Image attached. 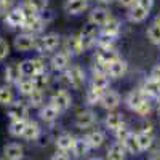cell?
Here are the masks:
<instances>
[{"instance_id":"obj_22","label":"cell","mask_w":160,"mask_h":160,"mask_svg":"<svg viewBox=\"0 0 160 160\" xmlns=\"http://www.w3.org/2000/svg\"><path fill=\"white\" fill-rule=\"evenodd\" d=\"M127 157V151L123 148L122 142H114L111 148L108 149V160H125Z\"/></svg>"},{"instance_id":"obj_15","label":"cell","mask_w":160,"mask_h":160,"mask_svg":"<svg viewBox=\"0 0 160 160\" xmlns=\"http://www.w3.org/2000/svg\"><path fill=\"white\" fill-rule=\"evenodd\" d=\"M127 69H128V64L123 59H117V61H114L112 64L108 66V71L106 72H108V75H111L114 78H120V77L125 75Z\"/></svg>"},{"instance_id":"obj_26","label":"cell","mask_w":160,"mask_h":160,"mask_svg":"<svg viewBox=\"0 0 160 160\" xmlns=\"http://www.w3.org/2000/svg\"><path fill=\"white\" fill-rule=\"evenodd\" d=\"M40 136V127L37 122H28V127H26L24 133H22V136L24 139H28V141H34Z\"/></svg>"},{"instance_id":"obj_35","label":"cell","mask_w":160,"mask_h":160,"mask_svg":"<svg viewBox=\"0 0 160 160\" xmlns=\"http://www.w3.org/2000/svg\"><path fill=\"white\" fill-rule=\"evenodd\" d=\"M18 88H19V93H21V95H24V96H29L31 93L35 90L32 78H21L19 83H18Z\"/></svg>"},{"instance_id":"obj_49","label":"cell","mask_w":160,"mask_h":160,"mask_svg":"<svg viewBox=\"0 0 160 160\" xmlns=\"http://www.w3.org/2000/svg\"><path fill=\"white\" fill-rule=\"evenodd\" d=\"M51 160H71V157L68 155V152H56V154H53Z\"/></svg>"},{"instance_id":"obj_23","label":"cell","mask_w":160,"mask_h":160,"mask_svg":"<svg viewBox=\"0 0 160 160\" xmlns=\"http://www.w3.org/2000/svg\"><path fill=\"white\" fill-rule=\"evenodd\" d=\"M5 80L7 83H19L21 72H19V64H10L5 69Z\"/></svg>"},{"instance_id":"obj_51","label":"cell","mask_w":160,"mask_h":160,"mask_svg":"<svg viewBox=\"0 0 160 160\" xmlns=\"http://www.w3.org/2000/svg\"><path fill=\"white\" fill-rule=\"evenodd\" d=\"M118 3L122 7H127V8H131L136 5V0H118Z\"/></svg>"},{"instance_id":"obj_27","label":"cell","mask_w":160,"mask_h":160,"mask_svg":"<svg viewBox=\"0 0 160 160\" xmlns=\"http://www.w3.org/2000/svg\"><path fill=\"white\" fill-rule=\"evenodd\" d=\"M19 72H21V77H24V78H32V77H35L34 59H26V61L19 62Z\"/></svg>"},{"instance_id":"obj_54","label":"cell","mask_w":160,"mask_h":160,"mask_svg":"<svg viewBox=\"0 0 160 160\" xmlns=\"http://www.w3.org/2000/svg\"><path fill=\"white\" fill-rule=\"evenodd\" d=\"M0 2H3L5 5H8V7H10V5H13V3H15V0H0Z\"/></svg>"},{"instance_id":"obj_43","label":"cell","mask_w":160,"mask_h":160,"mask_svg":"<svg viewBox=\"0 0 160 160\" xmlns=\"http://www.w3.org/2000/svg\"><path fill=\"white\" fill-rule=\"evenodd\" d=\"M29 5L38 13V11H43L47 8V3H48V0H28Z\"/></svg>"},{"instance_id":"obj_28","label":"cell","mask_w":160,"mask_h":160,"mask_svg":"<svg viewBox=\"0 0 160 160\" xmlns=\"http://www.w3.org/2000/svg\"><path fill=\"white\" fill-rule=\"evenodd\" d=\"M58 115H59V111L51 104H48V106L40 109V118L45 120V122H53V120L58 118Z\"/></svg>"},{"instance_id":"obj_6","label":"cell","mask_w":160,"mask_h":160,"mask_svg":"<svg viewBox=\"0 0 160 160\" xmlns=\"http://www.w3.org/2000/svg\"><path fill=\"white\" fill-rule=\"evenodd\" d=\"M99 104L102 106L104 109H108V111L115 109L117 106L120 104V96H118V93H117V91H112V90L104 91V93H102V96H101Z\"/></svg>"},{"instance_id":"obj_20","label":"cell","mask_w":160,"mask_h":160,"mask_svg":"<svg viewBox=\"0 0 160 160\" xmlns=\"http://www.w3.org/2000/svg\"><path fill=\"white\" fill-rule=\"evenodd\" d=\"M74 144H75V138L69 133H64V135L58 136L56 139V148L61 151V152H69L74 149Z\"/></svg>"},{"instance_id":"obj_12","label":"cell","mask_w":160,"mask_h":160,"mask_svg":"<svg viewBox=\"0 0 160 160\" xmlns=\"http://www.w3.org/2000/svg\"><path fill=\"white\" fill-rule=\"evenodd\" d=\"M111 19V13L106 8H95L90 13V22L95 26H104Z\"/></svg>"},{"instance_id":"obj_4","label":"cell","mask_w":160,"mask_h":160,"mask_svg":"<svg viewBox=\"0 0 160 160\" xmlns=\"http://www.w3.org/2000/svg\"><path fill=\"white\" fill-rule=\"evenodd\" d=\"M96 123V114L93 111H82L78 112L77 117H75V125L78 128H90Z\"/></svg>"},{"instance_id":"obj_30","label":"cell","mask_w":160,"mask_h":160,"mask_svg":"<svg viewBox=\"0 0 160 160\" xmlns=\"http://www.w3.org/2000/svg\"><path fill=\"white\" fill-rule=\"evenodd\" d=\"M90 149H91V148H90L88 141H87L85 138H78V139H75V144H74L72 152H74L75 157H82V155H87Z\"/></svg>"},{"instance_id":"obj_7","label":"cell","mask_w":160,"mask_h":160,"mask_svg":"<svg viewBox=\"0 0 160 160\" xmlns=\"http://www.w3.org/2000/svg\"><path fill=\"white\" fill-rule=\"evenodd\" d=\"M146 99H148V96L144 95L142 90H133V91L128 93V96H127L125 102H127V106H128L131 111H136Z\"/></svg>"},{"instance_id":"obj_32","label":"cell","mask_w":160,"mask_h":160,"mask_svg":"<svg viewBox=\"0 0 160 160\" xmlns=\"http://www.w3.org/2000/svg\"><path fill=\"white\" fill-rule=\"evenodd\" d=\"M118 32H120V22H118V19L111 18L108 22H106V24L102 26V34H106V35L117 37V35H118Z\"/></svg>"},{"instance_id":"obj_31","label":"cell","mask_w":160,"mask_h":160,"mask_svg":"<svg viewBox=\"0 0 160 160\" xmlns=\"http://www.w3.org/2000/svg\"><path fill=\"white\" fill-rule=\"evenodd\" d=\"M26 127H28V120L26 118L24 120H13L8 127V131H10L11 136H22Z\"/></svg>"},{"instance_id":"obj_55","label":"cell","mask_w":160,"mask_h":160,"mask_svg":"<svg viewBox=\"0 0 160 160\" xmlns=\"http://www.w3.org/2000/svg\"><path fill=\"white\" fill-rule=\"evenodd\" d=\"M154 24H157V26H160V13H158V15L155 16V22Z\"/></svg>"},{"instance_id":"obj_16","label":"cell","mask_w":160,"mask_h":160,"mask_svg":"<svg viewBox=\"0 0 160 160\" xmlns=\"http://www.w3.org/2000/svg\"><path fill=\"white\" fill-rule=\"evenodd\" d=\"M24 21H26V18H24L22 13L19 11V8L10 10L7 13V16H5V22L10 26V28H22Z\"/></svg>"},{"instance_id":"obj_46","label":"cell","mask_w":160,"mask_h":160,"mask_svg":"<svg viewBox=\"0 0 160 160\" xmlns=\"http://www.w3.org/2000/svg\"><path fill=\"white\" fill-rule=\"evenodd\" d=\"M8 53H10V45L7 40L3 38H0V59H3L8 56Z\"/></svg>"},{"instance_id":"obj_37","label":"cell","mask_w":160,"mask_h":160,"mask_svg":"<svg viewBox=\"0 0 160 160\" xmlns=\"http://www.w3.org/2000/svg\"><path fill=\"white\" fill-rule=\"evenodd\" d=\"M114 38H115V37H111V35L101 34V35L96 38V45L99 47V50H108V48H112Z\"/></svg>"},{"instance_id":"obj_34","label":"cell","mask_w":160,"mask_h":160,"mask_svg":"<svg viewBox=\"0 0 160 160\" xmlns=\"http://www.w3.org/2000/svg\"><path fill=\"white\" fill-rule=\"evenodd\" d=\"M85 139L88 141V144H90V148H99V146H102V142H104V133L102 131H91V133H88V135L85 136Z\"/></svg>"},{"instance_id":"obj_48","label":"cell","mask_w":160,"mask_h":160,"mask_svg":"<svg viewBox=\"0 0 160 160\" xmlns=\"http://www.w3.org/2000/svg\"><path fill=\"white\" fill-rule=\"evenodd\" d=\"M136 5L144 8V10H148V11H151V8L154 7V0H136Z\"/></svg>"},{"instance_id":"obj_58","label":"cell","mask_w":160,"mask_h":160,"mask_svg":"<svg viewBox=\"0 0 160 160\" xmlns=\"http://www.w3.org/2000/svg\"><path fill=\"white\" fill-rule=\"evenodd\" d=\"M99 2H104V3H108V2H111V0H99Z\"/></svg>"},{"instance_id":"obj_36","label":"cell","mask_w":160,"mask_h":160,"mask_svg":"<svg viewBox=\"0 0 160 160\" xmlns=\"http://www.w3.org/2000/svg\"><path fill=\"white\" fill-rule=\"evenodd\" d=\"M29 104L32 108H40L43 104V91L42 90H34L29 95Z\"/></svg>"},{"instance_id":"obj_2","label":"cell","mask_w":160,"mask_h":160,"mask_svg":"<svg viewBox=\"0 0 160 160\" xmlns=\"http://www.w3.org/2000/svg\"><path fill=\"white\" fill-rule=\"evenodd\" d=\"M7 112H8V117L11 118V122L13 120H24L26 115H28V104L24 101H15L8 106Z\"/></svg>"},{"instance_id":"obj_39","label":"cell","mask_w":160,"mask_h":160,"mask_svg":"<svg viewBox=\"0 0 160 160\" xmlns=\"http://www.w3.org/2000/svg\"><path fill=\"white\" fill-rule=\"evenodd\" d=\"M148 38L151 40L152 43L160 45V26H157V24L151 26V28L148 29Z\"/></svg>"},{"instance_id":"obj_40","label":"cell","mask_w":160,"mask_h":160,"mask_svg":"<svg viewBox=\"0 0 160 160\" xmlns=\"http://www.w3.org/2000/svg\"><path fill=\"white\" fill-rule=\"evenodd\" d=\"M102 93H104V91H99V90H95V88L88 90V93H87V102H88L90 106L99 102V101H101V96H102Z\"/></svg>"},{"instance_id":"obj_44","label":"cell","mask_w":160,"mask_h":160,"mask_svg":"<svg viewBox=\"0 0 160 160\" xmlns=\"http://www.w3.org/2000/svg\"><path fill=\"white\" fill-rule=\"evenodd\" d=\"M138 115H141V117H146V115H148L149 112H151V101L149 99H146L141 106H139V108L135 111Z\"/></svg>"},{"instance_id":"obj_56","label":"cell","mask_w":160,"mask_h":160,"mask_svg":"<svg viewBox=\"0 0 160 160\" xmlns=\"http://www.w3.org/2000/svg\"><path fill=\"white\" fill-rule=\"evenodd\" d=\"M157 111H158V114H160V98L157 99Z\"/></svg>"},{"instance_id":"obj_42","label":"cell","mask_w":160,"mask_h":160,"mask_svg":"<svg viewBox=\"0 0 160 160\" xmlns=\"http://www.w3.org/2000/svg\"><path fill=\"white\" fill-rule=\"evenodd\" d=\"M18 8H19V11L24 15V18H32V16H35V15H37V11H35V10L29 5V2H24V3H21Z\"/></svg>"},{"instance_id":"obj_10","label":"cell","mask_w":160,"mask_h":160,"mask_svg":"<svg viewBox=\"0 0 160 160\" xmlns=\"http://www.w3.org/2000/svg\"><path fill=\"white\" fill-rule=\"evenodd\" d=\"M80 38H82V43H83V48H88L91 47L93 43H96V26L95 24H88L83 28V31L78 34Z\"/></svg>"},{"instance_id":"obj_18","label":"cell","mask_w":160,"mask_h":160,"mask_svg":"<svg viewBox=\"0 0 160 160\" xmlns=\"http://www.w3.org/2000/svg\"><path fill=\"white\" fill-rule=\"evenodd\" d=\"M136 141H138V146H139V151L144 152V151H149L154 144V136L152 133H148L141 130L139 133H136Z\"/></svg>"},{"instance_id":"obj_41","label":"cell","mask_w":160,"mask_h":160,"mask_svg":"<svg viewBox=\"0 0 160 160\" xmlns=\"http://www.w3.org/2000/svg\"><path fill=\"white\" fill-rule=\"evenodd\" d=\"M32 82H34L35 90H42V91H43V88H45L47 83H48V75H47V74H38V75L32 77Z\"/></svg>"},{"instance_id":"obj_19","label":"cell","mask_w":160,"mask_h":160,"mask_svg":"<svg viewBox=\"0 0 160 160\" xmlns=\"http://www.w3.org/2000/svg\"><path fill=\"white\" fill-rule=\"evenodd\" d=\"M88 7V0H68L64 5L66 11L69 15H78V13H83Z\"/></svg>"},{"instance_id":"obj_8","label":"cell","mask_w":160,"mask_h":160,"mask_svg":"<svg viewBox=\"0 0 160 160\" xmlns=\"http://www.w3.org/2000/svg\"><path fill=\"white\" fill-rule=\"evenodd\" d=\"M117 59H120V58H118V53H117L114 48L99 50V51H98V56H96V62L102 64L104 68H106V71H108V66L112 64V62L117 61Z\"/></svg>"},{"instance_id":"obj_17","label":"cell","mask_w":160,"mask_h":160,"mask_svg":"<svg viewBox=\"0 0 160 160\" xmlns=\"http://www.w3.org/2000/svg\"><path fill=\"white\" fill-rule=\"evenodd\" d=\"M66 50H68V55H80L85 48H83V43H82V38L80 35H71L66 42Z\"/></svg>"},{"instance_id":"obj_57","label":"cell","mask_w":160,"mask_h":160,"mask_svg":"<svg viewBox=\"0 0 160 160\" xmlns=\"http://www.w3.org/2000/svg\"><path fill=\"white\" fill-rule=\"evenodd\" d=\"M90 160H102V158H99V157H93V158H90Z\"/></svg>"},{"instance_id":"obj_52","label":"cell","mask_w":160,"mask_h":160,"mask_svg":"<svg viewBox=\"0 0 160 160\" xmlns=\"http://www.w3.org/2000/svg\"><path fill=\"white\" fill-rule=\"evenodd\" d=\"M7 13H8V5H5L3 2H0V15L7 16Z\"/></svg>"},{"instance_id":"obj_45","label":"cell","mask_w":160,"mask_h":160,"mask_svg":"<svg viewBox=\"0 0 160 160\" xmlns=\"http://www.w3.org/2000/svg\"><path fill=\"white\" fill-rule=\"evenodd\" d=\"M130 133H131V131H130V130H128L125 125H123V127H120L118 130H115V136H117V141H118V142H123V141L127 139V136L130 135Z\"/></svg>"},{"instance_id":"obj_25","label":"cell","mask_w":160,"mask_h":160,"mask_svg":"<svg viewBox=\"0 0 160 160\" xmlns=\"http://www.w3.org/2000/svg\"><path fill=\"white\" fill-rule=\"evenodd\" d=\"M106 127L109 130H118L120 127H123V118L122 114H117V112H109L106 115Z\"/></svg>"},{"instance_id":"obj_47","label":"cell","mask_w":160,"mask_h":160,"mask_svg":"<svg viewBox=\"0 0 160 160\" xmlns=\"http://www.w3.org/2000/svg\"><path fill=\"white\" fill-rule=\"evenodd\" d=\"M34 66H35V75L45 74V62L40 59V58H35L34 59Z\"/></svg>"},{"instance_id":"obj_50","label":"cell","mask_w":160,"mask_h":160,"mask_svg":"<svg viewBox=\"0 0 160 160\" xmlns=\"http://www.w3.org/2000/svg\"><path fill=\"white\" fill-rule=\"evenodd\" d=\"M151 77L155 78V80H160V64H157V66H154V68H152Z\"/></svg>"},{"instance_id":"obj_13","label":"cell","mask_w":160,"mask_h":160,"mask_svg":"<svg viewBox=\"0 0 160 160\" xmlns=\"http://www.w3.org/2000/svg\"><path fill=\"white\" fill-rule=\"evenodd\" d=\"M144 91V95L146 96H151V98H160V80H155L152 77L149 78H146V82L141 88Z\"/></svg>"},{"instance_id":"obj_33","label":"cell","mask_w":160,"mask_h":160,"mask_svg":"<svg viewBox=\"0 0 160 160\" xmlns=\"http://www.w3.org/2000/svg\"><path fill=\"white\" fill-rule=\"evenodd\" d=\"M148 15H149V11L138 7V5L131 7V10H130V19L133 22H142L146 18H148Z\"/></svg>"},{"instance_id":"obj_11","label":"cell","mask_w":160,"mask_h":160,"mask_svg":"<svg viewBox=\"0 0 160 160\" xmlns=\"http://www.w3.org/2000/svg\"><path fill=\"white\" fill-rule=\"evenodd\" d=\"M3 155L7 160H21L24 155V149L19 142H10L5 146L3 149Z\"/></svg>"},{"instance_id":"obj_38","label":"cell","mask_w":160,"mask_h":160,"mask_svg":"<svg viewBox=\"0 0 160 160\" xmlns=\"http://www.w3.org/2000/svg\"><path fill=\"white\" fill-rule=\"evenodd\" d=\"M13 102V93L8 87H0V104L10 106Z\"/></svg>"},{"instance_id":"obj_24","label":"cell","mask_w":160,"mask_h":160,"mask_svg":"<svg viewBox=\"0 0 160 160\" xmlns=\"http://www.w3.org/2000/svg\"><path fill=\"white\" fill-rule=\"evenodd\" d=\"M69 64V55L68 53H56L51 58V68L55 71H64Z\"/></svg>"},{"instance_id":"obj_1","label":"cell","mask_w":160,"mask_h":160,"mask_svg":"<svg viewBox=\"0 0 160 160\" xmlns=\"http://www.w3.org/2000/svg\"><path fill=\"white\" fill-rule=\"evenodd\" d=\"M71 102H72V99H71V95L66 90H59V91H56L55 95L51 96V99H50V104L51 106H55V108L61 112V111H66L71 106Z\"/></svg>"},{"instance_id":"obj_53","label":"cell","mask_w":160,"mask_h":160,"mask_svg":"<svg viewBox=\"0 0 160 160\" xmlns=\"http://www.w3.org/2000/svg\"><path fill=\"white\" fill-rule=\"evenodd\" d=\"M149 160H160V151H157V152H154V154H151V157H149Z\"/></svg>"},{"instance_id":"obj_29","label":"cell","mask_w":160,"mask_h":160,"mask_svg":"<svg viewBox=\"0 0 160 160\" xmlns=\"http://www.w3.org/2000/svg\"><path fill=\"white\" fill-rule=\"evenodd\" d=\"M123 148L127 152L130 154H139V146H138V141H136V133H130V135L127 136V139L122 142Z\"/></svg>"},{"instance_id":"obj_5","label":"cell","mask_w":160,"mask_h":160,"mask_svg":"<svg viewBox=\"0 0 160 160\" xmlns=\"http://www.w3.org/2000/svg\"><path fill=\"white\" fill-rule=\"evenodd\" d=\"M58 45H59V35L58 34H47L45 37L40 38L37 48H38V51L47 53V51H53Z\"/></svg>"},{"instance_id":"obj_14","label":"cell","mask_w":160,"mask_h":160,"mask_svg":"<svg viewBox=\"0 0 160 160\" xmlns=\"http://www.w3.org/2000/svg\"><path fill=\"white\" fill-rule=\"evenodd\" d=\"M22 29H24V32H28V34L40 32L43 29V19L40 18L38 15H35L32 18H26V21L22 24Z\"/></svg>"},{"instance_id":"obj_9","label":"cell","mask_w":160,"mask_h":160,"mask_svg":"<svg viewBox=\"0 0 160 160\" xmlns=\"http://www.w3.org/2000/svg\"><path fill=\"white\" fill-rule=\"evenodd\" d=\"M32 47H35L34 34L24 32V34H21V35H18V37L15 38V48L19 50V51H28V50H31Z\"/></svg>"},{"instance_id":"obj_21","label":"cell","mask_w":160,"mask_h":160,"mask_svg":"<svg viewBox=\"0 0 160 160\" xmlns=\"http://www.w3.org/2000/svg\"><path fill=\"white\" fill-rule=\"evenodd\" d=\"M109 87V75L108 72H95L93 74V85L91 88L99 90V91H106Z\"/></svg>"},{"instance_id":"obj_3","label":"cell","mask_w":160,"mask_h":160,"mask_svg":"<svg viewBox=\"0 0 160 160\" xmlns=\"http://www.w3.org/2000/svg\"><path fill=\"white\" fill-rule=\"evenodd\" d=\"M66 77H68V82L72 88H82L83 83H85V74L83 71L78 68V66H74V68H71L68 71V74H66Z\"/></svg>"}]
</instances>
